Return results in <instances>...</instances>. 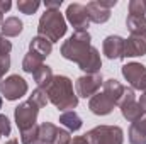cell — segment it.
<instances>
[{"label":"cell","mask_w":146,"mask_h":144,"mask_svg":"<svg viewBox=\"0 0 146 144\" xmlns=\"http://www.w3.org/2000/svg\"><path fill=\"white\" fill-rule=\"evenodd\" d=\"M44 92L48 100L61 112H68L78 105V97L73 92V81L65 75H54L51 85Z\"/></svg>","instance_id":"1"},{"label":"cell","mask_w":146,"mask_h":144,"mask_svg":"<svg viewBox=\"0 0 146 144\" xmlns=\"http://www.w3.org/2000/svg\"><path fill=\"white\" fill-rule=\"evenodd\" d=\"M90 41H92V37L88 34V31H76L61 44L60 53L65 59L80 65L88 56V53L92 49Z\"/></svg>","instance_id":"2"},{"label":"cell","mask_w":146,"mask_h":144,"mask_svg":"<svg viewBox=\"0 0 146 144\" xmlns=\"http://www.w3.org/2000/svg\"><path fill=\"white\" fill-rule=\"evenodd\" d=\"M66 19L60 10H46L37 24V36L46 37L51 44L58 42L61 37L66 34Z\"/></svg>","instance_id":"3"},{"label":"cell","mask_w":146,"mask_h":144,"mask_svg":"<svg viewBox=\"0 0 146 144\" xmlns=\"http://www.w3.org/2000/svg\"><path fill=\"white\" fill-rule=\"evenodd\" d=\"M88 144H122L124 131L119 126H97L85 134Z\"/></svg>","instance_id":"4"},{"label":"cell","mask_w":146,"mask_h":144,"mask_svg":"<svg viewBox=\"0 0 146 144\" xmlns=\"http://www.w3.org/2000/svg\"><path fill=\"white\" fill-rule=\"evenodd\" d=\"M27 88H29L27 81L19 75H10L0 81V95L9 102L19 100L21 97H24L27 93Z\"/></svg>","instance_id":"5"},{"label":"cell","mask_w":146,"mask_h":144,"mask_svg":"<svg viewBox=\"0 0 146 144\" xmlns=\"http://www.w3.org/2000/svg\"><path fill=\"white\" fill-rule=\"evenodd\" d=\"M37 114H39V107L36 104H33L31 100H26L22 104H19L15 110H14V119L15 124L19 127V131H27L31 127L37 126Z\"/></svg>","instance_id":"6"},{"label":"cell","mask_w":146,"mask_h":144,"mask_svg":"<svg viewBox=\"0 0 146 144\" xmlns=\"http://www.w3.org/2000/svg\"><path fill=\"white\" fill-rule=\"evenodd\" d=\"M119 108H121L122 117L127 122H131V124L136 122V120H139L145 115L143 108L139 107V104L136 102V93H134V90L131 87L124 90V95H122V98L119 102Z\"/></svg>","instance_id":"7"},{"label":"cell","mask_w":146,"mask_h":144,"mask_svg":"<svg viewBox=\"0 0 146 144\" xmlns=\"http://www.w3.org/2000/svg\"><path fill=\"white\" fill-rule=\"evenodd\" d=\"M37 141H42V143H48V144H70L72 143V136H70V132L66 129L56 127L51 122H42L39 126Z\"/></svg>","instance_id":"8"},{"label":"cell","mask_w":146,"mask_h":144,"mask_svg":"<svg viewBox=\"0 0 146 144\" xmlns=\"http://www.w3.org/2000/svg\"><path fill=\"white\" fill-rule=\"evenodd\" d=\"M104 85L102 75L95 73V75H83L75 81V88H76V97L82 98H92L95 93H99L100 87Z\"/></svg>","instance_id":"9"},{"label":"cell","mask_w":146,"mask_h":144,"mask_svg":"<svg viewBox=\"0 0 146 144\" xmlns=\"http://www.w3.org/2000/svg\"><path fill=\"white\" fill-rule=\"evenodd\" d=\"M66 20L70 22L76 31H87L88 26H90V19H88V14H87V9L85 5L82 3H70L66 7Z\"/></svg>","instance_id":"10"},{"label":"cell","mask_w":146,"mask_h":144,"mask_svg":"<svg viewBox=\"0 0 146 144\" xmlns=\"http://www.w3.org/2000/svg\"><path fill=\"white\" fill-rule=\"evenodd\" d=\"M122 76L126 78V81L131 85L133 90H139V85H141V80L146 75V66L141 63H127L122 66Z\"/></svg>","instance_id":"11"},{"label":"cell","mask_w":146,"mask_h":144,"mask_svg":"<svg viewBox=\"0 0 146 144\" xmlns=\"http://www.w3.org/2000/svg\"><path fill=\"white\" fill-rule=\"evenodd\" d=\"M102 51L109 59H124V39L121 36H107L104 39Z\"/></svg>","instance_id":"12"},{"label":"cell","mask_w":146,"mask_h":144,"mask_svg":"<svg viewBox=\"0 0 146 144\" xmlns=\"http://www.w3.org/2000/svg\"><path fill=\"white\" fill-rule=\"evenodd\" d=\"M114 107H115V104L110 100L104 92L95 93V95L90 98V102H88L90 112L95 114V115H109L110 112L114 110Z\"/></svg>","instance_id":"13"},{"label":"cell","mask_w":146,"mask_h":144,"mask_svg":"<svg viewBox=\"0 0 146 144\" xmlns=\"http://www.w3.org/2000/svg\"><path fill=\"white\" fill-rule=\"evenodd\" d=\"M146 54V37L131 36L124 39V58H136Z\"/></svg>","instance_id":"14"},{"label":"cell","mask_w":146,"mask_h":144,"mask_svg":"<svg viewBox=\"0 0 146 144\" xmlns=\"http://www.w3.org/2000/svg\"><path fill=\"white\" fill-rule=\"evenodd\" d=\"M78 68L82 71H85L87 75H95V73H100V68H102V59H100V53L97 48L92 46L88 56L78 65Z\"/></svg>","instance_id":"15"},{"label":"cell","mask_w":146,"mask_h":144,"mask_svg":"<svg viewBox=\"0 0 146 144\" xmlns=\"http://www.w3.org/2000/svg\"><path fill=\"white\" fill-rule=\"evenodd\" d=\"M85 9H87V14H88L90 22H95V24H106V22L110 19V10L104 9L102 5H99L97 0L88 2V3L85 5Z\"/></svg>","instance_id":"16"},{"label":"cell","mask_w":146,"mask_h":144,"mask_svg":"<svg viewBox=\"0 0 146 144\" xmlns=\"http://www.w3.org/2000/svg\"><path fill=\"white\" fill-rule=\"evenodd\" d=\"M127 137L131 144H146V114L139 120L131 124Z\"/></svg>","instance_id":"17"},{"label":"cell","mask_w":146,"mask_h":144,"mask_svg":"<svg viewBox=\"0 0 146 144\" xmlns=\"http://www.w3.org/2000/svg\"><path fill=\"white\" fill-rule=\"evenodd\" d=\"M124 90H126V87H124L121 81H117L115 78L106 80L104 85H102V92L109 97L115 105H119V102H121V98H122V95H124Z\"/></svg>","instance_id":"18"},{"label":"cell","mask_w":146,"mask_h":144,"mask_svg":"<svg viewBox=\"0 0 146 144\" xmlns=\"http://www.w3.org/2000/svg\"><path fill=\"white\" fill-rule=\"evenodd\" d=\"M22 29H24L22 20H21L19 17H14V15H12V17L3 19L0 34H2L3 37H15V36H19V34L22 32Z\"/></svg>","instance_id":"19"},{"label":"cell","mask_w":146,"mask_h":144,"mask_svg":"<svg viewBox=\"0 0 146 144\" xmlns=\"http://www.w3.org/2000/svg\"><path fill=\"white\" fill-rule=\"evenodd\" d=\"M10 51H12L10 41L2 37L0 39V81L3 80L5 73L10 70Z\"/></svg>","instance_id":"20"},{"label":"cell","mask_w":146,"mask_h":144,"mask_svg":"<svg viewBox=\"0 0 146 144\" xmlns=\"http://www.w3.org/2000/svg\"><path fill=\"white\" fill-rule=\"evenodd\" d=\"M60 124L65 126L68 132H75V131H80L82 129L83 120H82V117L75 110H68V112H63L60 115Z\"/></svg>","instance_id":"21"},{"label":"cell","mask_w":146,"mask_h":144,"mask_svg":"<svg viewBox=\"0 0 146 144\" xmlns=\"http://www.w3.org/2000/svg\"><path fill=\"white\" fill-rule=\"evenodd\" d=\"M29 51L36 53V54L42 56V58H48L51 54V51H53V44L46 37L36 36V37H33L31 42H29Z\"/></svg>","instance_id":"22"},{"label":"cell","mask_w":146,"mask_h":144,"mask_svg":"<svg viewBox=\"0 0 146 144\" xmlns=\"http://www.w3.org/2000/svg\"><path fill=\"white\" fill-rule=\"evenodd\" d=\"M126 26H127V31L131 32V36H146V17L127 15Z\"/></svg>","instance_id":"23"},{"label":"cell","mask_w":146,"mask_h":144,"mask_svg":"<svg viewBox=\"0 0 146 144\" xmlns=\"http://www.w3.org/2000/svg\"><path fill=\"white\" fill-rule=\"evenodd\" d=\"M44 61V58L42 56H39L36 53H33V51H29L26 56H24V59H22V70L26 73H31V75H34V73L44 65L42 63Z\"/></svg>","instance_id":"24"},{"label":"cell","mask_w":146,"mask_h":144,"mask_svg":"<svg viewBox=\"0 0 146 144\" xmlns=\"http://www.w3.org/2000/svg\"><path fill=\"white\" fill-rule=\"evenodd\" d=\"M33 76H34V81L37 83V88H42V90H46L54 78L51 66H48V65H42Z\"/></svg>","instance_id":"25"},{"label":"cell","mask_w":146,"mask_h":144,"mask_svg":"<svg viewBox=\"0 0 146 144\" xmlns=\"http://www.w3.org/2000/svg\"><path fill=\"white\" fill-rule=\"evenodd\" d=\"M39 7H41V2H37V0H19L17 2V9L26 15L36 14Z\"/></svg>","instance_id":"26"},{"label":"cell","mask_w":146,"mask_h":144,"mask_svg":"<svg viewBox=\"0 0 146 144\" xmlns=\"http://www.w3.org/2000/svg\"><path fill=\"white\" fill-rule=\"evenodd\" d=\"M29 100L33 102V104H36L39 108L46 107V104L49 102L48 100V95H46V92L42 90V88H36L33 93H31V97H29Z\"/></svg>","instance_id":"27"},{"label":"cell","mask_w":146,"mask_h":144,"mask_svg":"<svg viewBox=\"0 0 146 144\" xmlns=\"http://www.w3.org/2000/svg\"><path fill=\"white\" fill-rule=\"evenodd\" d=\"M37 136H39V126H34V127L21 132V143L22 144H33L37 141Z\"/></svg>","instance_id":"28"},{"label":"cell","mask_w":146,"mask_h":144,"mask_svg":"<svg viewBox=\"0 0 146 144\" xmlns=\"http://www.w3.org/2000/svg\"><path fill=\"white\" fill-rule=\"evenodd\" d=\"M127 9H129V15H141V17H145L146 14L145 0H131Z\"/></svg>","instance_id":"29"},{"label":"cell","mask_w":146,"mask_h":144,"mask_svg":"<svg viewBox=\"0 0 146 144\" xmlns=\"http://www.w3.org/2000/svg\"><path fill=\"white\" fill-rule=\"evenodd\" d=\"M10 120L7 119V115H0V136H10Z\"/></svg>","instance_id":"30"},{"label":"cell","mask_w":146,"mask_h":144,"mask_svg":"<svg viewBox=\"0 0 146 144\" xmlns=\"http://www.w3.org/2000/svg\"><path fill=\"white\" fill-rule=\"evenodd\" d=\"M61 0H54V2H44V7H46V10H60V7H61Z\"/></svg>","instance_id":"31"},{"label":"cell","mask_w":146,"mask_h":144,"mask_svg":"<svg viewBox=\"0 0 146 144\" xmlns=\"http://www.w3.org/2000/svg\"><path fill=\"white\" fill-rule=\"evenodd\" d=\"M10 7H12V2H10V0H0V14H2V15H3L5 12H9Z\"/></svg>","instance_id":"32"},{"label":"cell","mask_w":146,"mask_h":144,"mask_svg":"<svg viewBox=\"0 0 146 144\" xmlns=\"http://www.w3.org/2000/svg\"><path fill=\"white\" fill-rule=\"evenodd\" d=\"M97 2H99V5H102L107 10H110L112 7H115V3H117V0H97Z\"/></svg>","instance_id":"33"},{"label":"cell","mask_w":146,"mask_h":144,"mask_svg":"<svg viewBox=\"0 0 146 144\" xmlns=\"http://www.w3.org/2000/svg\"><path fill=\"white\" fill-rule=\"evenodd\" d=\"M138 104H139V107L143 108V112L146 114V92L141 93V97H139V102H138Z\"/></svg>","instance_id":"34"},{"label":"cell","mask_w":146,"mask_h":144,"mask_svg":"<svg viewBox=\"0 0 146 144\" xmlns=\"http://www.w3.org/2000/svg\"><path fill=\"white\" fill-rule=\"evenodd\" d=\"M139 90H143V92H146V75L143 76V80H141V85H139Z\"/></svg>","instance_id":"35"},{"label":"cell","mask_w":146,"mask_h":144,"mask_svg":"<svg viewBox=\"0 0 146 144\" xmlns=\"http://www.w3.org/2000/svg\"><path fill=\"white\" fill-rule=\"evenodd\" d=\"M5 144H19V141L17 139H10V141H7Z\"/></svg>","instance_id":"36"},{"label":"cell","mask_w":146,"mask_h":144,"mask_svg":"<svg viewBox=\"0 0 146 144\" xmlns=\"http://www.w3.org/2000/svg\"><path fill=\"white\" fill-rule=\"evenodd\" d=\"M33 144H48V143H42V141H36V143H33Z\"/></svg>","instance_id":"37"},{"label":"cell","mask_w":146,"mask_h":144,"mask_svg":"<svg viewBox=\"0 0 146 144\" xmlns=\"http://www.w3.org/2000/svg\"><path fill=\"white\" fill-rule=\"evenodd\" d=\"M2 22H3V15L0 14V26H2Z\"/></svg>","instance_id":"38"},{"label":"cell","mask_w":146,"mask_h":144,"mask_svg":"<svg viewBox=\"0 0 146 144\" xmlns=\"http://www.w3.org/2000/svg\"><path fill=\"white\" fill-rule=\"evenodd\" d=\"M0 108H2V97H0Z\"/></svg>","instance_id":"39"},{"label":"cell","mask_w":146,"mask_h":144,"mask_svg":"<svg viewBox=\"0 0 146 144\" xmlns=\"http://www.w3.org/2000/svg\"><path fill=\"white\" fill-rule=\"evenodd\" d=\"M2 37H3V36H2V34H0V39H2Z\"/></svg>","instance_id":"40"},{"label":"cell","mask_w":146,"mask_h":144,"mask_svg":"<svg viewBox=\"0 0 146 144\" xmlns=\"http://www.w3.org/2000/svg\"><path fill=\"white\" fill-rule=\"evenodd\" d=\"M145 5H146V0H145Z\"/></svg>","instance_id":"41"},{"label":"cell","mask_w":146,"mask_h":144,"mask_svg":"<svg viewBox=\"0 0 146 144\" xmlns=\"http://www.w3.org/2000/svg\"><path fill=\"white\" fill-rule=\"evenodd\" d=\"M70 144H73V143H70Z\"/></svg>","instance_id":"42"},{"label":"cell","mask_w":146,"mask_h":144,"mask_svg":"<svg viewBox=\"0 0 146 144\" xmlns=\"http://www.w3.org/2000/svg\"><path fill=\"white\" fill-rule=\"evenodd\" d=\"M145 37H146V36H145Z\"/></svg>","instance_id":"43"}]
</instances>
